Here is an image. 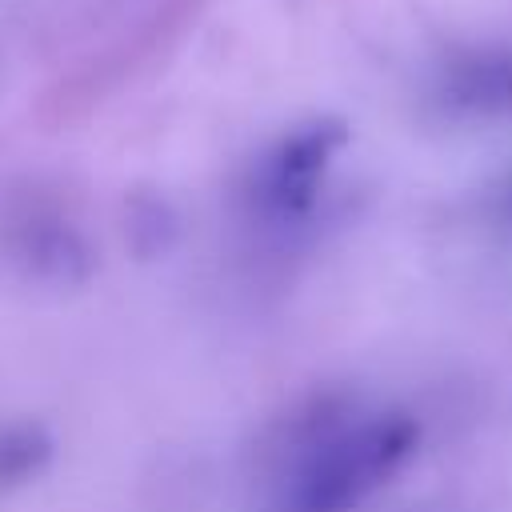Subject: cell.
Listing matches in <instances>:
<instances>
[{
    "label": "cell",
    "instance_id": "obj_1",
    "mask_svg": "<svg viewBox=\"0 0 512 512\" xmlns=\"http://www.w3.org/2000/svg\"><path fill=\"white\" fill-rule=\"evenodd\" d=\"M420 448L408 412H368L324 420L284 456L264 512H352L376 496Z\"/></svg>",
    "mask_w": 512,
    "mask_h": 512
},
{
    "label": "cell",
    "instance_id": "obj_2",
    "mask_svg": "<svg viewBox=\"0 0 512 512\" xmlns=\"http://www.w3.org/2000/svg\"><path fill=\"white\" fill-rule=\"evenodd\" d=\"M340 144H344V124L336 120H316L284 136L256 168V184H252L256 204L268 216H300L316 200V188Z\"/></svg>",
    "mask_w": 512,
    "mask_h": 512
},
{
    "label": "cell",
    "instance_id": "obj_3",
    "mask_svg": "<svg viewBox=\"0 0 512 512\" xmlns=\"http://www.w3.org/2000/svg\"><path fill=\"white\" fill-rule=\"evenodd\" d=\"M440 104L460 116H508L512 112V48H488L460 56L440 76Z\"/></svg>",
    "mask_w": 512,
    "mask_h": 512
},
{
    "label": "cell",
    "instance_id": "obj_4",
    "mask_svg": "<svg viewBox=\"0 0 512 512\" xmlns=\"http://www.w3.org/2000/svg\"><path fill=\"white\" fill-rule=\"evenodd\" d=\"M16 256L44 280L76 284L92 268V252L64 220H28L16 240Z\"/></svg>",
    "mask_w": 512,
    "mask_h": 512
},
{
    "label": "cell",
    "instance_id": "obj_5",
    "mask_svg": "<svg viewBox=\"0 0 512 512\" xmlns=\"http://www.w3.org/2000/svg\"><path fill=\"white\" fill-rule=\"evenodd\" d=\"M52 456V440L36 424H16L0 432V484H20L36 476Z\"/></svg>",
    "mask_w": 512,
    "mask_h": 512
},
{
    "label": "cell",
    "instance_id": "obj_6",
    "mask_svg": "<svg viewBox=\"0 0 512 512\" xmlns=\"http://www.w3.org/2000/svg\"><path fill=\"white\" fill-rule=\"evenodd\" d=\"M500 216L512 224V176L504 180V188H500Z\"/></svg>",
    "mask_w": 512,
    "mask_h": 512
}]
</instances>
